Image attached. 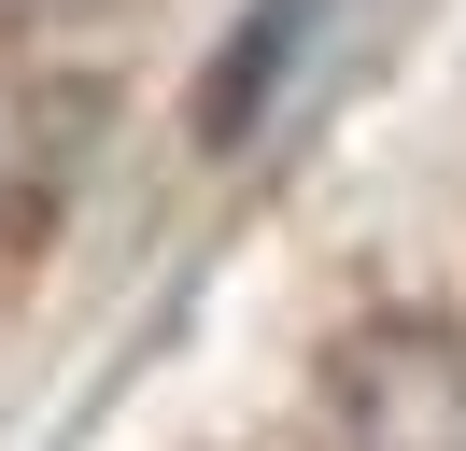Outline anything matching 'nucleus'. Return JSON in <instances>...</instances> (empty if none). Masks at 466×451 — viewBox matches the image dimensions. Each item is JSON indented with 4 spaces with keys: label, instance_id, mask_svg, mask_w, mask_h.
Returning a JSON list of instances; mask_svg holds the SVG:
<instances>
[{
    "label": "nucleus",
    "instance_id": "obj_1",
    "mask_svg": "<svg viewBox=\"0 0 466 451\" xmlns=\"http://www.w3.org/2000/svg\"><path fill=\"white\" fill-rule=\"evenodd\" d=\"M325 437L339 451H466V338L381 310L325 353Z\"/></svg>",
    "mask_w": 466,
    "mask_h": 451
},
{
    "label": "nucleus",
    "instance_id": "obj_2",
    "mask_svg": "<svg viewBox=\"0 0 466 451\" xmlns=\"http://www.w3.org/2000/svg\"><path fill=\"white\" fill-rule=\"evenodd\" d=\"M297 28H311V0H283V15H255V28L227 43V71H212V127H255V85L283 71V43H297Z\"/></svg>",
    "mask_w": 466,
    "mask_h": 451
},
{
    "label": "nucleus",
    "instance_id": "obj_3",
    "mask_svg": "<svg viewBox=\"0 0 466 451\" xmlns=\"http://www.w3.org/2000/svg\"><path fill=\"white\" fill-rule=\"evenodd\" d=\"M0 184H15V113H0Z\"/></svg>",
    "mask_w": 466,
    "mask_h": 451
},
{
    "label": "nucleus",
    "instance_id": "obj_4",
    "mask_svg": "<svg viewBox=\"0 0 466 451\" xmlns=\"http://www.w3.org/2000/svg\"><path fill=\"white\" fill-rule=\"evenodd\" d=\"M0 15H57V0H0Z\"/></svg>",
    "mask_w": 466,
    "mask_h": 451
}]
</instances>
